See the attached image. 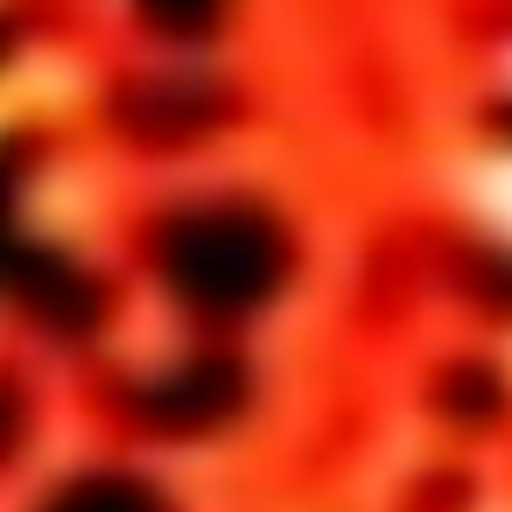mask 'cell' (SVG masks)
Returning a JSON list of instances; mask_svg holds the SVG:
<instances>
[{"label":"cell","instance_id":"cell-1","mask_svg":"<svg viewBox=\"0 0 512 512\" xmlns=\"http://www.w3.org/2000/svg\"><path fill=\"white\" fill-rule=\"evenodd\" d=\"M281 225L253 204H211V211H190L176 232H169V274L183 295L211 302V309H246L260 302L274 281H281Z\"/></svg>","mask_w":512,"mask_h":512},{"label":"cell","instance_id":"cell-2","mask_svg":"<svg viewBox=\"0 0 512 512\" xmlns=\"http://www.w3.org/2000/svg\"><path fill=\"white\" fill-rule=\"evenodd\" d=\"M155 8H162L169 22H204V15L218 8V0H155Z\"/></svg>","mask_w":512,"mask_h":512}]
</instances>
